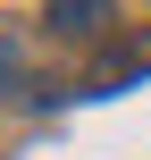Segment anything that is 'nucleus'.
Listing matches in <instances>:
<instances>
[{"mask_svg": "<svg viewBox=\"0 0 151 160\" xmlns=\"http://www.w3.org/2000/svg\"><path fill=\"white\" fill-rule=\"evenodd\" d=\"M50 25L59 34H101L109 25V0H50Z\"/></svg>", "mask_w": 151, "mask_h": 160, "instance_id": "nucleus-1", "label": "nucleus"}, {"mask_svg": "<svg viewBox=\"0 0 151 160\" xmlns=\"http://www.w3.org/2000/svg\"><path fill=\"white\" fill-rule=\"evenodd\" d=\"M8 76H17V51H8V42H0V93H8Z\"/></svg>", "mask_w": 151, "mask_h": 160, "instance_id": "nucleus-2", "label": "nucleus"}]
</instances>
